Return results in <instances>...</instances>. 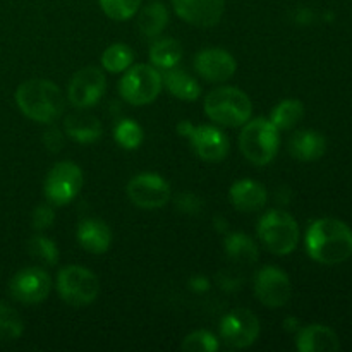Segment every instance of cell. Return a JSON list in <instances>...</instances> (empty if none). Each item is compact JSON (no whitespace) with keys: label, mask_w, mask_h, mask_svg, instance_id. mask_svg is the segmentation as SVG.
<instances>
[{"label":"cell","mask_w":352,"mask_h":352,"mask_svg":"<svg viewBox=\"0 0 352 352\" xmlns=\"http://www.w3.org/2000/svg\"><path fill=\"white\" fill-rule=\"evenodd\" d=\"M305 116V105L299 100H282L274 110H272V124L278 131H291L301 122Z\"/></svg>","instance_id":"obj_26"},{"label":"cell","mask_w":352,"mask_h":352,"mask_svg":"<svg viewBox=\"0 0 352 352\" xmlns=\"http://www.w3.org/2000/svg\"><path fill=\"white\" fill-rule=\"evenodd\" d=\"M134 52L131 50L129 45L113 43L102 54V65L109 72H124L133 65Z\"/></svg>","instance_id":"obj_27"},{"label":"cell","mask_w":352,"mask_h":352,"mask_svg":"<svg viewBox=\"0 0 352 352\" xmlns=\"http://www.w3.org/2000/svg\"><path fill=\"white\" fill-rule=\"evenodd\" d=\"M261 244L277 256L291 254L299 243V226L289 213L282 210H270L260 219L256 226Z\"/></svg>","instance_id":"obj_5"},{"label":"cell","mask_w":352,"mask_h":352,"mask_svg":"<svg viewBox=\"0 0 352 352\" xmlns=\"http://www.w3.org/2000/svg\"><path fill=\"white\" fill-rule=\"evenodd\" d=\"M239 148L251 164L263 167L277 157L280 148V131L270 119H250L239 134Z\"/></svg>","instance_id":"obj_3"},{"label":"cell","mask_w":352,"mask_h":352,"mask_svg":"<svg viewBox=\"0 0 352 352\" xmlns=\"http://www.w3.org/2000/svg\"><path fill=\"white\" fill-rule=\"evenodd\" d=\"M113 138H116L117 144L122 146L124 150H138L143 143L144 134L140 124L131 119H124L113 129Z\"/></svg>","instance_id":"obj_30"},{"label":"cell","mask_w":352,"mask_h":352,"mask_svg":"<svg viewBox=\"0 0 352 352\" xmlns=\"http://www.w3.org/2000/svg\"><path fill=\"white\" fill-rule=\"evenodd\" d=\"M107 89L105 74L98 67H85L72 76L69 82V102L76 109H88L95 105Z\"/></svg>","instance_id":"obj_14"},{"label":"cell","mask_w":352,"mask_h":352,"mask_svg":"<svg viewBox=\"0 0 352 352\" xmlns=\"http://www.w3.org/2000/svg\"><path fill=\"white\" fill-rule=\"evenodd\" d=\"M28 253L31 258H34L40 263L47 265V267H55L58 261V248L50 237L45 236H33L28 243Z\"/></svg>","instance_id":"obj_29"},{"label":"cell","mask_w":352,"mask_h":352,"mask_svg":"<svg viewBox=\"0 0 352 352\" xmlns=\"http://www.w3.org/2000/svg\"><path fill=\"white\" fill-rule=\"evenodd\" d=\"M254 296L268 308H282L289 302L292 285L289 275L278 267H263L254 277Z\"/></svg>","instance_id":"obj_12"},{"label":"cell","mask_w":352,"mask_h":352,"mask_svg":"<svg viewBox=\"0 0 352 352\" xmlns=\"http://www.w3.org/2000/svg\"><path fill=\"white\" fill-rule=\"evenodd\" d=\"M43 144L50 153H58L64 146V133L57 126H50L43 133Z\"/></svg>","instance_id":"obj_34"},{"label":"cell","mask_w":352,"mask_h":352,"mask_svg":"<svg viewBox=\"0 0 352 352\" xmlns=\"http://www.w3.org/2000/svg\"><path fill=\"white\" fill-rule=\"evenodd\" d=\"M182 58V45L177 40L172 38H164L158 40L157 43L151 45L150 48V60L155 67L167 69L175 67Z\"/></svg>","instance_id":"obj_25"},{"label":"cell","mask_w":352,"mask_h":352,"mask_svg":"<svg viewBox=\"0 0 352 352\" xmlns=\"http://www.w3.org/2000/svg\"><path fill=\"white\" fill-rule=\"evenodd\" d=\"M24 322L19 313L0 301V342H10L23 336Z\"/></svg>","instance_id":"obj_28"},{"label":"cell","mask_w":352,"mask_h":352,"mask_svg":"<svg viewBox=\"0 0 352 352\" xmlns=\"http://www.w3.org/2000/svg\"><path fill=\"white\" fill-rule=\"evenodd\" d=\"M82 188V170L72 162H60L45 179V198L54 206H64L79 195Z\"/></svg>","instance_id":"obj_9"},{"label":"cell","mask_w":352,"mask_h":352,"mask_svg":"<svg viewBox=\"0 0 352 352\" xmlns=\"http://www.w3.org/2000/svg\"><path fill=\"white\" fill-rule=\"evenodd\" d=\"M289 151L299 162H316L325 155L327 140L318 131H298L289 141Z\"/></svg>","instance_id":"obj_19"},{"label":"cell","mask_w":352,"mask_h":352,"mask_svg":"<svg viewBox=\"0 0 352 352\" xmlns=\"http://www.w3.org/2000/svg\"><path fill=\"white\" fill-rule=\"evenodd\" d=\"M78 243L81 248H85L88 253L93 254H103L109 251L110 244H112V232H110L109 226L103 223L102 220L88 219L82 220L78 226Z\"/></svg>","instance_id":"obj_20"},{"label":"cell","mask_w":352,"mask_h":352,"mask_svg":"<svg viewBox=\"0 0 352 352\" xmlns=\"http://www.w3.org/2000/svg\"><path fill=\"white\" fill-rule=\"evenodd\" d=\"M52 291V278L38 267L23 268L12 277L9 292L16 301L24 305H38L48 298Z\"/></svg>","instance_id":"obj_13"},{"label":"cell","mask_w":352,"mask_h":352,"mask_svg":"<svg viewBox=\"0 0 352 352\" xmlns=\"http://www.w3.org/2000/svg\"><path fill=\"white\" fill-rule=\"evenodd\" d=\"M195 69L206 81L223 82L232 78L237 62L223 48H205L195 57Z\"/></svg>","instance_id":"obj_16"},{"label":"cell","mask_w":352,"mask_h":352,"mask_svg":"<svg viewBox=\"0 0 352 352\" xmlns=\"http://www.w3.org/2000/svg\"><path fill=\"white\" fill-rule=\"evenodd\" d=\"M57 291L71 306H88L98 298L100 280L91 270L79 265L64 267L57 275Z\"/></svg>","instance_id":"obj_6"},{"label":"cell","mask_w":352,"mask_h":352,"mask_svg":"<svg viewBox=\"0 0 352 352\" xmlns=\"http://www.w3.org/2000/svg\"><path fill=\"white\" fill-rule=\"evenodd\" d=\"M189 287L195 292H206L210 289V282L208 278L198 275V277H192L191 280H189Z\"/></svg>","instance_id":"obj_36"},{"label":"cell","mask_w":352,"mask_h":352,"mask_svg":"<svg viewBox=\"0 0 352 352\" xmlns=\"http://www.w3.org/2000/svg\"><path fill=\"white\" fill-rule=\"evenodd\" d=\"M55 222V213L54 208L48 205H40L33 210V215H31V226L34 230L41 232V230H47L48 227L54 226Z\"/></svg>","instance_id":"obj_33"},{"label":"cell","mask_w":352,"mask_h":352,"mask_svg":"<svg viewBox=\"0 0 352 352\" xmlns=\"http://www.w3.org/2000/svg\"><path fill=\"white\" fill-rule=\"evenodd\" d=\"M306 250L322 265H339L352 256V230L337 219H320L306 232Z\"/></svg>","instance_id":"obj_1"},{"label":"cell","mask_w":352,"mask_h":352,"mask_svg":"<svg viewBox=\"0 0 352 352\" xmlns=\"http://www.w3.org/2000/svg\"><path fill=\"white\" fill-rule=\"evenodd\" d=\"M162 85H165V88L168 89L172 96L184 100V102H195V100L201 96L199 82L189 74H186L184 71H179L175 67L167 69L162 74Z\"/></svg>","instance_id":"obj_22"},{"label":"cell","mask_w":352,"mask_h":352,"mask_svg":"<svg viewBox=\"0 0 352 352\" xmlns=\"http://www.w3.org/2000/svg\"><path fill=\"white\" fill-rule=\"evenodd\" d=\"M16 103L28 119L54 124L64 112V93L47 79H30L16 89Z\"/></svg>","instance_id":"obj_2"},{"label":"cell","mask_w":352,"mask_h":352,"mask_svg":"<svg viewBox=\"0 0 352 352\" xmlns=\"http://www.w3.org/2000/svg\"><path fill=\"white\" fill-rule=\"evenodd\" d=\"M168 10L162 2H151L141 9L138 16V28L143 36L155 38L167 28Z\"/></svg>","instance_id":"obj_24"},{"label":"cell","mask_w":352,"mask_h":352,"mask_svg":"<svg viewBox=\"0 0 352 352\" xmlns=\"http://www.w3.org/2000/svg\"><path fill=\"white\" fill-rule=\"evenodd\" d=\"M177 133L191 141L196 155L210 164H219L229 155L230 143L222 129L213 126H192L189 120H182L177 126Z\"/></svg>","instance_id":"obj_8"},{"label":"cell","mask_w":352,"mask_h":352,"mask_svg":"<svg viewBox=\"0 0 352 352\" xmlns=\"http://www.w3.org/2000/svg\"><path fill=\"white\" fill-rule=\"evenodd\" d=\"M120 96L134 107L155 102L162 91V74L146 64L131 65L119 82Z\"/></svg>","instance_id":"obj_7"},{"label":"cell","mask_w":352,"mask_h":352,"mask_svg":"<svg viewBox=\"0 0 352 352\" xmlns=\"http://www.w3.org/2000/svg\"><path fill=\"white\" fill-rule=\"evenodd\" d=\"M181 347L186 352H215L219 351L220 344L213 333L206 332V330H196L184 337Z\"/></svg>","instance_id":"obj_32"},{"label":"cell","mask_w":352,"mask_h":352,"mask_svg":"<svg viewBox=\"0 0 352 352\" xmlns=\"http://www.w3.org/2000/svg\"><path fill=\"white\" fill-rule=\"evenodd\" d=\"M175 14L186 23L198 28H212L220 23L226 0H172Z\"/></svg>","instance_id":"obj_15"},{"label":"cell","mask_w":352,"mask_h":352,"mask_svg":"<svg viewBox=\"0 0 352 352\" xmlns=\"http://www.w3.org/2000/svg\"><path fill=\"white\" fill-rule=\"evenodd\" d=\"M227 258L237 265H253L260 258L256 243L243 232H230L223 241Z\"/></svg>","instance_id":"obj_23"},{"label":"cell","mask_w":352,"mask_h":352,"mask_svg":"<svg viewBox=\"0 0 352 352\" xmlns=\"http://www.w3.org/2000/svg\"><path fill=\"white\" fill-rule=\"evenodd\" d=\"M177 206L182 213H188V215H195L201 210V199L195 195H189V192H184V195L177 196Z\"/></svg>","instance_id":"obj_35"},{"label":"cell","mask_w":352,"mask_h":352,"mask_svg":"<svg viewBox=\"0 0 352 352\" xmlns=\"http://www.w3.org/2000/svg\"><path fill=\"white\" fill-rule=\"evenodd\" d=\"M141 2L143 0H100V6L110 19L126 21L138 12Z\"/></svg>","instance_id":"obj_31"},{"label":"cell","mask_w":352,"mask_h":352,"mask_svg":"<svg viewBox=\"0 0 352 352\" xmlns=\"http://www.w3.org/2000/svg\"><path fill=\"white\" fill-rule=\"evenodd\" d=\"M296 347L301 352H336L340 349V340L332 329L315 323L298 330Z\"/></svg>","instance_id":"obj_18"},{"label":"cell","mask_w":352,"mask_h":352,"mask_svg":"<svg viewBox=\"0 0 352 352\" xmlns=\"http://www.w3.org/2000/svg\"><path fill=\"white\" fill-rule=\"evenodd\" d=\"M205 112L219 126L239 127L251 119L253 105L250 96L239 88L222 86L206 95Z\"/></svg>","instance_id":"obj_4"},{"label":"cell","mask_w":352,"mask_h":352,"mask_svg":"<svg viewBox=\"0 0 352 352\" xmlns=\"http://www.w3.org/2000/svg\"><path fill=\"white\" fill-rule=\"evenodd\" d=\"M64 131L69 138L82 144L95 143L100 136H102V124L95 116L88 112L69 113L64 120Z\"/></svg>","instance_id":"obj_21"},{"label":"cell","mask_w":352,"mask_h":352,"mask_svg":"<svg viewBox=\"0 0 352 352\" xmlns=\"http://www.w3.org/2000/svg\"><path fill=\"white\" fill-rule=\"evenodd\" d=\"M127 196L136 206L144 210L162 208L170 201V186L158 174L144 172L127 182Z\"/></svg>","instance_id":"obj_11"},{"label":"cell","mask_w":352,"mask_h":352,"mask_svg":"<svg viewBox=\"0 0 352 352\" xmlns=\"http://www.w3.org/2000/svg\"><path fill=\"white\" fill-rule=\"evenodd\" d=\"M258 336L260 320L250 309H232L220 322V339L230 349H246L256 342Z\"/></svg>","instance_id":"obj_10"},{"label":"cell","mask_w":352,"mask_h":352,"mask_svg":"<svg viewBox=\"0 0 352 352\" xmlns=\"http://www.w3.org/2000/svg\"><path fill=\"white\" fill-rule=\"evenodd\" d=\"M230 203L234 208L244 213L260 212L268 201V192L263 184L253 181V179H241L234 182L229 191Z\"/></svg>","instance_id":"obj_17"}]
</instances>
